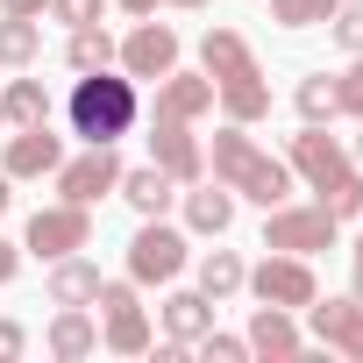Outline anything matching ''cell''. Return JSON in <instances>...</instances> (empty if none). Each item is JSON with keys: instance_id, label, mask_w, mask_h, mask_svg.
<instances>
[{"instance_id": "1", "label": "cell", "mask_w": 363, "mask_h": 363, "mask_svg": "<svg viewBox=\"0 0 363 363\" xmlns=\"http://www.w3.org/2000/svg\"><path fill=\"white\" fill-rule=\"evenodd\" d=\"M207 171L221 178L235 200H257V207H285V200H292V164H278L271 150H257V135H250L242 121H228V128L214 135Z\"/></svg>"}, {"instance_id": "2", "label": "cell", "mask_w": 363, "mask_h": 363, "mask_svg": "<svg viewBox=\"0 0 363 363\" xmlns=\"http://www.w3.org/2000/svg\"><path fill=\"white\" fill-rule=\"evenodd\" d=\"M65 114H72V135H79V143H121V135L143 121V93H135L128 72L100 65V72H79Z\"/></svg>"}, {"instance_id": "3", "label": "cell", "mask_w": 363, "mask_h": 363, "mask_svg": "<svg viewBox=\"0 0 363 363\" xmlns=\"http://www.w3.org/2000/svg\"><path fill=\"white\" fill-rule=\"evenodd\" d=\"M292 171L320 193V207H328L335 221H356V214H363V164H356L320 121H306V128L292 135Z\"/></svg>"}, {"instance_id": "4", "label": "cell", "mask_w": 363, "mask_h": 363, "mask_svg": "<svg viewBox=\"0 0 363 363\" xmlns=\"http://www.w3.org/2000/svg\"><path fill=\"white\" fill-rule=\"evenodd\" d=\"M342 221L313 200V207H264V250H285V257H313V250H335Z\"/></svg>"}, {"instance_id": "5", "label": "cell", "mask_w": 363, "mask_h": 363, "mask_svg": "<svg viewBox=\"0 0 363 363\" xmlns=\"http://www.w3.org/2000/svg\"><path fill=\"white\" fill-rule=\"evenodd\" d=\"M93 306H100V342H107L114 356H143V349H150V313H143V299H135V278H100Z\"/></svg>"}, {"instance_id": "6", "label": "cell", "mask_w": 363, "mask_h": 363, "mask_svg": "<svg viewBox=\"0 0 363 363\" xmlns=\"http://www.w3.org/2000/svg\"><path fill=\"white\" fill-rule=\"evenodd\" d=\"M86 242H93V207H72V200L36 207L29 228H22V250L43 257V264H57V257H72V250H86Z\"/></svg>"}, {"instance_id": "7", "label": "cell", "mask_w": 363, "mask_h": 363, "mask_svg": "<svg viewBox=\"0 0 363 363\" xmlns=\"http://www.w3.org/2000/svg\"><path fill=\"white\" fill-rule=\"evenodd\" d=\"M121 157H114V143H86V157H65L50 178H57V200H72V207H100L114 186H121Z\"/></svg>"}, {"instance_id": "8", "label": "cell", "mask_w": 363, "mask_h": 363, "mask_svg": "<svg viewBox=\"0 0 363 363\" xmlns=\"http://www.w3.org/2000/svg\"><path fill=\"white\" fill-rule=\"evenodd\" d=\"M178 271H186V235H178L164 214H150L128 242V278L135 285H171Z\"/></svg>"}, {"instance_id": "9", "label": "cell", "mask_w": 363, "mask_h": 363, "mask_svg": "<svg viewBox=\"0 0 363 363\" xmlns=\"http://www.w3.org/2000/svg\"><path fill=\"white\" fill-rule=\"evenodd\" d=\"M242 285H250L264 306H285V313H306V299L320 292V285H313V264H306V257H285V250H271Z\"/></svg>"}, {"instance_id": "10", "label": "cell", "mask_w": 363, "mask_h": 363, "mask_svg": "<svg viewBox=\"0 0 363 363\" xmlns=\"http://www.w3.org/2000/svg\"><path fill=\"white\" fill-rule=\"evenodd\" d=\"M114 65L128 72V79H164L171 65H178V29L171 22H135L128 36H121V50H114Z\"/></svg>"}, {"instance_id": "11", "label": "cell", "mask_w": 363, "mask_h": 363, "mask_svg": "<svg viewBox=\"0 0 363 363\" xmlns=\"http://www.w3.org/2000/svg\"><path fill=\"white\" fill-rule=\"evenodd\" d=\"M200 72L214 79V93H228V86H257V79H264L257 50H250L235 29H207V36H200Z\"/></svg>"}, {"instance_id": "12", "label": "cell", "mask_w": 363, "mask_h": 363, "mask_svg": "<svg viewBox=\"0 0 363 363\" xmlns=\"http://www.w3.org/2000/svg\"><path fill=\"white\" fill-rule=\"evenodd\" d=\"M306 328H313V342L320 349H342V356H356L363 363V299L349 292V299H306Z\"/></svg>"}, {"instance_id": "13", "label": "cell", "mask_w": 363, "mask_h": 363, "mask_svg": "<svg viewBox=\"0 0 363 363\" xmlns=\"http://www.w3.org/2000/svg\"><path fill=\"white\" fill-rule=\"evenodd\" d=\"M150 164H164L178 186H193V178H207V150L193 135V121H157L150 114Z\"/></svg>"}, {"instance_id": "14", "label": "cell", "mask_w": 363, "mask_h": 363, "mask_svg": "<svg viewBox=\"0 0 363 363\" xmlns=\"http://www.w3.org/2000/svg\"><path fill=\"white\" fill-rule=\"evenodd\" d=\"M57 164H65V135H57L50 121L15 128V135H8V150H0V171H8V178H50Z\"/></svg>"}, {"instance_id": "15", "label": "cell", "mask_w": 363, "mask_h": 363, "mask_svg": "<svg viewBox=\"0 0 363 363\" xmlns=\"http://www.w3.org/2000/svg\"><path fill=\"white\" fill-rule=\"evenodd\" d=\"M207 107H214V79L171 65V72L157 79V107H150V114H157V121H200Z\"/></svg>"}, {"instance_id": "16", "label": "cell", "mask_w": 363, "mask_h": 363, "mask_svg": "<svg viewBox=\"0 0 363 363\" xmlns=\"http://www.w3.org/2000/svg\"><path fill=\"white\" fill-rule=\"evenodd\" d=\"M186 228L193 235H228L235 228V193L221 178H193L186 186Z\"/></svg>"}, {"instance_id": "17", "label": "cell", "mask_w": 363, "mask_h": 363, "mask_svg": "<svg viewBox=\"0 0 363 363\" xmlns=\"http://www.w3.org/2000/svg\"><path fill=\"white\" fill-rule=\"evenodd\" d=\"M242 342H250V356H278V363L306 349V335L292 328V313H285V306H264V299H257V313H250V335H242Z\"/></svg>"}, {"instance_id": "18", "label": "cell", "mask_w": 363, "mask_h": 363, "mask_svg": "<svg viewBox=\"0 0 363 363\" xmlns=\"http://www.w3.org/2000/svg\"><path fill=\"white\" fill-rule=\"evenodd\" d=\"M114 193H121V200L150 221V214H164V207L178 200V178H171L164 164H135V171H121V186H114Z\"/></svg>"}, {"instance_id": "19", "label": "cell", "mask_w": 363, "mask_h": 363, "mask_svg": "<svg viewBox=\"0 0 363 363\" xmlns=\"http://www.w3.org/2000/svg\"><path fill=\"white\" fill-rule=\"evenodd\" d=\"M93 292H100V264L93 257H57L50 264V306H93Z\"/></svg>"}, {"instance_id": "20", "label": "cell", "mask_w": 363, "mask_h": 363, "mask_svg": "<svg viewBox=\"0 0 363 363\" xmlns=\"http://www.w3.org/2000/svg\"><path fill=\"white\" fill-rule=\"evenodd\" d=\"M50 356H65V363H79V356H93L100 349V320L86 313V306H57V320H50Z\"/></svg>"}, {"instance_id": "21", "label": "cell", "mask_w": 363, "mask_h": 363, "mask_svg": "<svg viewBox=\"0 0 363 363\" xmlns=\"http://www.w3.org/2000/svg\"><path fill=\"white\" fill-rule=\"evenodd\" d=\"M164 328H171V342L193 349V342L214 328V299H207L200 285H193V292H171V299H164Z\"/></svg>"}, {"instance_id": "22", "label": "cell", "mask_w": 363, "mask_h": 363, "mask_svg": "<svg viewBox=\"0 0 363 363\" xmlns=\"http://www.w3.org/2000/svg\"><path fill=\"white\" fill-rule=\"evenodd\" d=\"M36 57H43V22L36 15H0V65L29 72Z\"/></svg>"}, {"instance_id": "23", "label": "cell", "mask_w": 363, "mask_h": 363, "mask_svg": "<svg viewBox=\"0 0 363 363\" xmlns=\"http://www.w3.org/2000/svg\"><path fill=\"white\" fill-rule=\"evenodd\" d=\"M0 114H8V128H36V121H50V86H43V79H8Z\"/></svg>"}, {"instance_id": "24", "label": "cell", "mask_w": 363, "mask_h": 363, "mask_svg": "<svg viewBox=\"0 0 363 363\" xmlns=\"http://www.w3.org/2000/svg\"><path fill=\"white\" fill-rule=\"evenodd\" d=\"M242 278H250V264H242L235 250H207V257H200V292H207L214 306H221L228 292H242Z\"/></svg>"}, {"instance_id": "25", "label": "cell", "mask_w": 363, "mask_h": 363, "mask_svg": "<svg viewBox=\"0 0 363 363\" xmlns=\"http://www.w3.org/2000/svg\"><path fill=\"white\" fill-rule=\"evenodd\" d=\"M114 50H121V43H114L100 22H86V29H72V43H65V65H72V72H100V65H114Z\"/></svg>"}, {"instance_id": "26", "label": "cell", "mask_w": 363, "mask_h": 363, "mask_svg": "<svg viewBox=\"0 0 363 363\" xmlns=\"http://www.w3.org/2000/svg\"><path fill=\"white\" fill-rule=\"evenodd\" d=\"M292 107H299V121H335L342 107H335V79L328 72H313V79H299V93H292Z\"/></svg>"}, {"instance_id": "27", "label": "cell", "mask_w": 363, "mask_h": 363, "mask_svg": "<svg viewBox=\"0 0 363 363\" xmlns=\"http://www.w3.org/2000/svg\"><path fill=\"white\" fill-rule=\"evenodd\" d=\"M335 8H342V0H271V22H285V29H320Z\"/></svg>"}, {"instance_id": "28", "label": "cell", "mask_w": 363, "mask_h": 363, "mask_svg": "<svg viewBox=\"0 0 363 363\" xmlns=\"http://www.w3.org/2000/svg\"><path fill=\"white\" fill-rule=\"evenodd\" d=\"M328 36H335L349 57H363V0H342V8L328 15Z\"/></svg>"}, {"instance_id": "29", "label": "cell", "mask_w": 363, "mask_h": 363, "mask_svg": "<svg viewBox=\"0 0 363 363\" xmlns=\"http://www.w3.org/2000/svg\"><path fill=\"white\" fill-rule=\"evenodd\" d=\"M193 349H200L207 363H242V356H250V342H242V335H221V328H207Z\"/></svg>"}, {"instance_id": "30", "label": "cell", "mask_w": 363, "mask_h": 363, "mask_svg": "<svg viewBox=\"0 0 363 363\" xmlns=\"http://www.w3.org/2000/svg\"><path fill=\"white\" fill-rule=\"evenodd\" d=\"M335 107H342V114H356V121H363V57H349V72H342V79H335Z\"/></svg>"}, {"instance_id": "31", "label": "cell", "mask_w": 363, "mask_h": 363, "mask_svg": "<svg viewBox=\"0 0 363 363\" xmlns=\"http://www.w3.org/2000/svg\"><path fill=\"white\" fill-rule=\"evenodd\" d=\"M50 15L65 29H86V22H100V0H50Z\"/></svg>"}, {"instance_id": "32", "label": "cell", "mask_w": 363, "mask_h": 363, "mask_svg": "<svg viewBox=\"0 0 363 363\" xmlns=\"http://www.w3.org/2000/svg\"><path fill=\"white\" fill-rule=\"evenodd\" d=\"M22 349H29V335H22V328H15V320H0V363H15V356H22Z\"/></svg>"}, {"instance_id": "33", "label": "cell", "mask_w": 363, "mask_h": 363, "mask_svg": "<svg viewBox=\"0 0 363 363\" xmlns=\"http://www.w3.org/2000/svg\"><path fill=\"white\" fill-rule=\"evenodd\" d=\"M15 271H22V250H15V242H8V235H0V285H8V278H15Z\"/></svg>"}, {"instance_id": "34", "label": "cell", "mask_w": 363, "mask_h": 363, "mask_svg": "<svg viewBox=\"0 0 363 363\" xmlns=\"http://www.w3.org/2000/svg\"><path fill=\"white\" fill-rule=\"evenodd\" d=\"M0 15H50V0H0Z\"/></svg>"}, {"instance_id": "35", "label": "cell", "mask_w": 363, "mask_h": 363, "mask_svg": "<svg viewBox=\"0 0 363 363\" xmlns=\"http://www.w3.org/2000/svg\"><path fill=\"white\" fill-rule=\"evenodd\" d=\"M114 8H121V15H135V22H143V15H157V0H114Z\"/></svg>"}, {"instance_id": "36", "label": "cell", "mask_w": 363, "mask_h": 363, "mask_svg": "<svg viewBox=\"0 0 363 363\" xmlns=\"http://www.w3.org/2000/svg\"><path fill=\"white\" fill-rule=\"evenodd\" d=\"M349 271H356V299H363V242L349 250Z\"/></svg>"}, {"instance_id": "37", "label": "cell", "mask_w": 363, "mask_h": 363, "mask_svg": "<svg viewBox=\"0 0 363 363\" xmlns=\"http://www.w3.org/2000/svg\"><path fill=\"white\" fill-rule=\"evenodd\" d=\"M8 207H15V178L0 171V214H8Z\"/></svg>"}, {"instance_id": "38", "label": "cell", "mask_w": 363, "mask_h": 363, "mask_svg": "<svg viewBox=\"0 0 363 363\" xmlns=\"http://www.w3.org/2000/svg\"><path fill=\"white\" fill-rule=\"evenodd\" d=\"M349 157H356V164H363V128H356V143H349Z\"/></svg>"}, {"instance_id": "39", "label": "cell", "mask_w": 363, "mask_h": 363, "mask_svg": "<svg viewBox=\"0 0 363 363\" xmlns=\"http://www.w3.org/2000/svg\"><path fill=\"white\" fill-rule=\"evenodd\" d=\"M164 8H207V0H164Z\"/></svg>"}, {"instance_id": "40", "label": "cell", "mask_w": 363, "mask_h": 363, "mask_svg": "<svg viewBox=\"0 0 363 363\" xmlns=\"http://www.w3.org/2000/svg\"><path fill=\"white\" fill-rule=\"evenodd\" d=\"M0 128H8V114H0Z\"/></svg>"}]
</instances>
